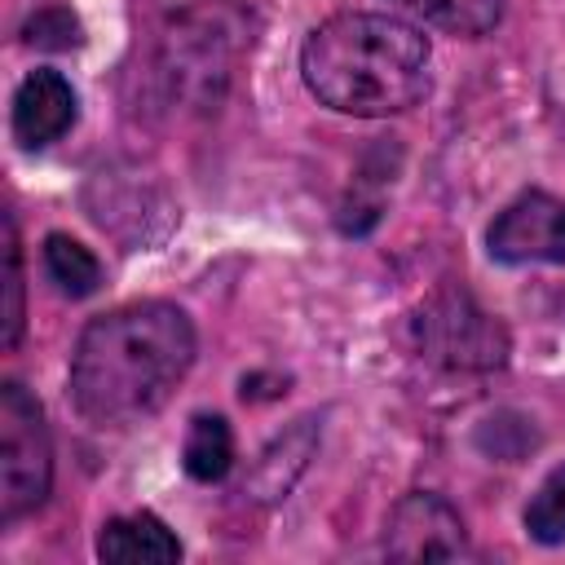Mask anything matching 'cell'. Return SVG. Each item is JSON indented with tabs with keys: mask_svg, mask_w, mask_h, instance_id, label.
I'll use <instances>...</instances> for the list:
<instances>
[{
	"mask_svg": "<svg viewBox=\"0 0 565 565\" xmlns=\"http://www.w3.org/2000/svg\"><path fill=\"white\" fill-rule=\"evenodd\" d=\"M194 322L168 300H137L93 318L71 353V402L93 428L154 415L194 362Z\"/></svg>",
	"mask_w": 565,
	"mask_h": 565,
	"instance_id": "6da1fadb",
	"label": "cell"
},
{
	"mask_svg": "<svg viewBox=\"0 0 565 565\" xmlns=\"http://www.w3.org/2000/svg\"><path fill=\"white\" fill-rule=\"evenodd\" d=\"M300 75L305 88L340 115H402L428 97V40L402 18L349 9L309 31Z\"/></svg>",
	"mask_w": 565,
	"mask_h": 565,
	"instance_id": "7a4b0ae2",
	"label": "cell"
},
{
	"mask_svg": "<svg viewBox=\"0 0 565 565\" xmlns=\"http://www.w3.org/2000/svg\"><path fill=\"white\" fill-rule=\"evenodd\" d=\"M415 349L446 371H499L512 353L508 327L463 287H437L411 318Z\"/></svg>",
	"mask_w": 565,
	"mask_h": 565,
	"instance_id": "3957f363",
	"label": "cell"
},
{
	"mask_svg": "<svg viewBox=\"0 0 565 565\" xmlns=\"http://www.w3.org/2000/svg\"><path fill=\"white\" fill-rule=\"evenodd\" d=\"M53 486V437L26 384H0V525L35 512Z\"/></svg>",
	"mask_w": 565,
	"mask_h": 565,
	"instance_id": "277c9868",
	"label": "cell"
},
{
	"mask_svg": "<svg viewBox=\"0 0 565 565\" xmlns=\"http://www.w3.org/2000/svg\"><path fill=\"white\" fill-rule=\"evenodd\" d=\"M486 247L503 265H530V260L565 265V199L525 190L494 216Z\"/></svg>",
	"mask_w": 565,
	"mask_h": 565,
	"instance_id": "5b68a950",
	"label": "cell"
},
{
	"mask_svg": "<svg viewBox=\"0 0 565 565\" xmlns=\"http://www.w3.org/2000/svg\"><path fill=\"white\" fill-rule=\"evenodd\" d=\"M384 552L393 561H450L468 552L459 512L428 490H411L393 503L384 525Z\"/></svg>",
	"mask_w": 565,
	"mask_h": 565,
	"instance_id": "8992f818",
	"label": "cell"
},
{
	"mask_svg": "<svg viewBox=\"0 0 565 565\" xmlns=\"http://www.w3.org/2000/svg\"><path fill=\"white\" fill-rule=\"evenodd\" d=\"M79 115V102H75V88L62 71H31L18 93H13V137L26 146V150H44L53 146Z\"/></svg>",
	"mask_w": 565,
	"mask_h": 565,
	"instance_id": "52a82bcc",
	"label": "cell"
},
{
	"mask_svg": "<svg viewBox=\"0 0 565 565\" xmlns=\"http://www.w3.org/2000/svg\"><path fill=\"white\" fill-rule=\"evenodd\" d=\"M97 556L115 565H172L181 561V539L154 512H128L102 525Z\"/></svg>",
	"mask_w": 565,
	"mask_h": 565,
	"instance_id": "ba28073f",
	"label": "cell"
},
{
	"mask_svg": "<svg viewBox=\"0 0 565 565\" xmlns=\"http://www.w3.org/2000/svg\"><path fill=\"white\" fill-rule=\"evenodd\" d=\"M181 468L212 486L234 468V428L225 415H194L185 428V446H181Z\"/></svg>",
	"mask_w": 565,
	"mask_h": 565,
	"instance_id": "9c48e42d",
	"label": "cell"
},
{
	"mask_svg": "<svg viewBox=\"0 0 565 565\" xmlns=\"http://www.w3.org/2000/svg\"><path fill=\"white\" fill-rule=\"evenodd\" d=\"M44 274L71 300H84V296H93L102 287V260L71 234H49L44 238Z\"/></svg>",
	"mask_w": 565,
	"mask_h": 565,
	"instance_id": "30bf717a",
	"label": "cell"
},
{
	"mask_svg": "<svg viewBox=\"0 0 565 565\" xmlns=\"http://www.w3.org/2000/svg\"><path fill=\"white\" fill-rule=\"evenodd\" d=\"M397 4L450 35H486L503 18V0H397Z\"/></svg>",
	"mask_w": 565,
	"mask_h": 565,
	"instance_id": "8fae6325",
	"label": "cell"
},
{
	"mask_svg": "<svg viewBox=\"0 0 565 565\" xmlns=\"http://www.w3.org/2000/svg\"><path fill=\"white\" fill-rule=\"evenodd\" d=\"M521 521H525V534H530L534 543H543V547L565 543V463L552 468V472L539 481V490L530 494Z\"/></svg>",
	"mask_w": 565,
	"mask_h": 565,
	"instance_id": "7c38bea8",
	"label": "cell"
},
{
	"mask_svg": "<svg viewBox=\"0 0 565 565\" xmlns=\"http://www.w3.org/2000/svg\"><path fill=\"white\" fill-rule=\"evenodd\" d=\"M0 322H4V349L18 344L22 335V247H18V225L13 216H4V309H0Z\"/></svg>",
	"mask_w": 565,
	"mask_h": 565,
	"instance_id": "4fadbf2b",
	"label": "cell"
},
{
	"mask_svg": "<svg viewBox=\"0 0 565 565\" xmlns=\"http://www.w3.org/2000/svg\"><path fill=\"white\" fill-rule=\"evenodd\" d=\"M22 35H26V44H35V49H75L79 44V18L66 9V4H44V9H35L31 18H26V26H22Z\"/></svg>",
	"mask_w": 565,
	"mask_h": 565,
	"instance_id": "5bb4252c",
	"label": "cell"
}]
</instances>
